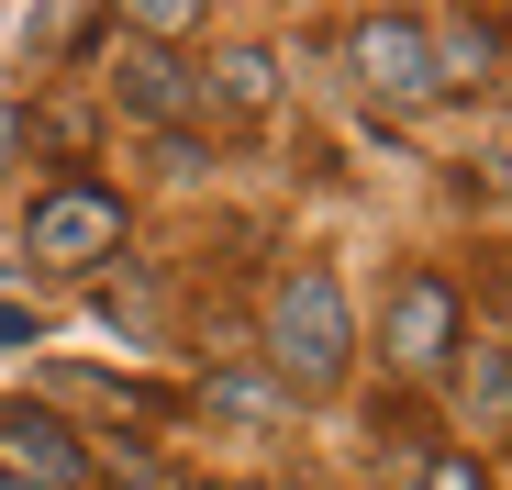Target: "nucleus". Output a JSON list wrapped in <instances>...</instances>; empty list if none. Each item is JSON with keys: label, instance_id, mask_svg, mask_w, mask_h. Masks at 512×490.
<instances>
[{"label": "nucleus", "instance_id": "7", "mask_svg": "<svg viewBox=\"0 0 512 490\" xmlns=\"http://www.w3.org/2000/svg\"><path fill=\"white\" fill-rule=\"evenodd\" d=\"M123 90H134V112H190V101H212V90H190V67H167V56H134Z\"/></svg>", "mask_w": 512, "mask_h": 490}, {"label": "nucleus", "instance_id": "6", "mask_svg": "<svg viewBox=\"0 0 512 490\" xmlns=\"http://www.w3.org/2000/svg\"><path fill=\"white\" fill-rule=\"evenodd\" d=\"M212 78H223V112H268V101H279V56H268V45H223ZM212 78H201V90H212Z\"/></svg>", "mask_w": 512, "mask_h": 490}, {"label": "nucleus", "instance_id": "1", "mask_svg": "<svg viewBox=\"0 0 512 490\" xmlns=\"http://www.w3.org/2000/svg\"><path fill=\"white\" fill-rule=\"evenodd\" d=\"M346 357H357L346 279H334V268H290L268 290V368H279V390H334Z\"/></svg>", "mask_w": 512, "mask_h": 490}, {"label": "nucleus", "instance_id": "2", "mask_svg": "<svg viewBox=\"0 0 512 490\" xmlns=\"http://www.w3.org/2000/svg\"><path fill=\"white\" fill-rule=\"evenodd\" d=\"M346 67H357V90L379 112H423L435 101V45H423L412 12H357L346 23Z\"/></svg>", "mask_w": 512, "mask_h": 490}, {"label": "nucleus", "instance_id": "9", "mask_svg": "<svg viewBox=\"0 0 512 490\" xmlns=\"http://www.w3.org/2000/svg\"><path fill=\"white\" fill-rule=\"evenodd\" d=\"M0 435H12V446H23V457H34V468H45L56 490L78 479V457H67V435H56V424H34V413H0Z\"/></svg>", "mask_w": 512, "mask_h": 490}, {"label": "nucleus", "instance_id": "3", "mask_svg": "<svg viewBox=\"0 0 512 490\" xmlns=\"http://www.w3.org/2000/svg\"><path fill=\"white\" fill-rule=\"evenodd\" d=\"M112 245H123V201H112V190H90V179L45 190V201H34V223H23V257H34V268H101Z\"/></svg>", "mask_w": 512, "mask_h": 490}, {"label": "nucleus", "instance_id": "8", "mask_svg": "<svg viewBox=\"0 0 512 490\" xmlns=\"http://www.w3.org/2000/svg\"><path fill=\"white\" fill-rule=\"evenodd\" d=\"M201 401H212V413H234V424H279V401H290V390H279V379H245V368H212Z\"/></svg>", "mask_w": 512, "mask_h": 490}, {"label": "nucleus", "instance_id": "10", "mask_svg": "<svg viewBox=\"0 0 512 490\" xmlns=\"http://www.w3.org/2000/svg\"><path fill=\"white\" fill-rule=\"evenodd\" d=\"M423 490H490V479H479V457H435V468H423Z\"/></svg>", "mask_w": 512, "mask_h": 490}, {"label": "nucleus", "instance_id": "11", "mask_svg": "<svg viewBox=\"0 0 512 490\" xmlns=\"http://www.w3.org/2000/svg\"><path fill=\"white\" fill-rule=\"evenodd\" d=\"M12 156H23V112H0V179H12Z\"/></svg>", "mask_w": 512, "mask_h": 490}, {"label": "nucleus", "instance_id": "4", "mask_svg": "<svg viewBox=\"0 0 512 490\" xmlns=\"http://www.w3.org/2000/svg\"><path fill=\"white\" fill-rule=\"evenodd\" d=\"M457 346H468L457 290H446L435 268H412V279L390 290V368H401V379H435V368H457Z\"/></svg>", "mask_w": 512, "mask_h": 490}, {"label": "nucleus", "instance_id": "5", "mask_svg": "<svg viewBox=\"0 0 512 490\" xmlns=\"http://www.w3.org/2000/svg\"><path fill=\"white\" fill-rule=\"evenodd\" d=\"M457 401H468L479 435H501V424H512V346H479V357L457 368Z\"/></svg>", "mask_w": 512, "mask_h": 490}]
</instances>
